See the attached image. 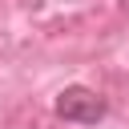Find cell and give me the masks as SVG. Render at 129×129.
Wrapping results in <instances>:
<instances>
[{
    "label": "cell",
    "instance_id": "obj_1",
    "mask_svg": "<svg viewBox=\"0 0 129 129\" xmlns=\"http://www.w3.org/2000/svg\"><path fill=\"white\" fill-rule=\"evenodd\" d=\"M56 113H60L64 121H73V125H93V121L105 113V105H101V97H97L93 89L73 85V89H64V93H60Z\"/></svg>",
    "mask_w": 129,
    "mask_h": 129
}]
</instances>
